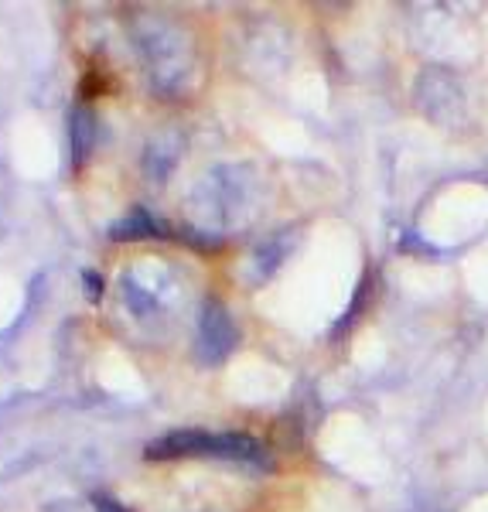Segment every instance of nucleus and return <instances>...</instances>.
I'll return each mask as SVG.
<instances>
[{"label":"nucleus","mask_w":488,"mask_h":512,"mask_svg":"<svg viewBox=\"0 0 488 512\" xmlns=\"http://www.w3.org/2000/svg\"><path fill=\"white\" fill-rule=\"evenodd\" d=\"M222 458V461H243V465H270V451L250 434H209V431H178L168 434L147 448L151 461H175V458Z\"/></svg>","instance_id":"1"},{"label":"nucleus","mask_w":488,"mask_h":512,"mask_svg":"<svg viewBox=\"0 0 488 512\" xmlns=\"http://www.w3.org/2000/svg\"><path fill=\"white\" fill-rule=\"evenodd\" d=\"M441 82H444V72H437V69L424 72V79H420V99H424V110L430 117L448 120L461 106V93H458V86H454V79H448V89L441 93Z\"/></svg>","instance_id":"2"}]
</instances>
